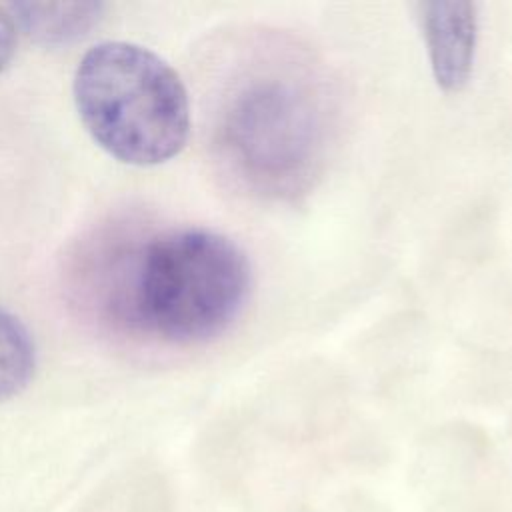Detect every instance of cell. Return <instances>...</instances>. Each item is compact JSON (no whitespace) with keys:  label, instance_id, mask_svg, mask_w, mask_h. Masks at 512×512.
I'll return each mask as SVG.
<instances>
[{"label":"cell","instance_id":"6da1fadb","mask_svg":"<svg viewBox=\"0 0 512 512\" xmlns=\"http://www.w3.org/2000/svg\"><path fill=\"white\" fill-rule=\"evenodd\" d=\"M336 134V98L316 58L278 36H256L224 94L216 142L254 194L294 198L320 176Z\"/></svg>","mask_w":512,"mask_h":512},{"label":"cell","instance_id":"7a4b0ae2","mask_svg":"<svg viewBox=\"0 0 512 512\" xmlns=\"http://www.w3.org/2000/svg\"><path fill=\"white\" fill-rule=\"evenodd\" d=\"M252 288L244 250L208 228H174L150 238L128 264L122 310L156 338L194 346L224 334Z\"/></svg>","mask_w":512,"mask_h":512},{"label":"cell","instance_id":"3957f363","mask_svg":"<svg viewBox=\"0 0 512 512\" xmlns=\"http://www.w3.org/2000/svg\"><path fill=\"white\" fill-rule=\"evenodd\" d=\"M72 94L92 140L112 158L156 166L178 156L192 128L180 74L146 46L106 40L78 62Z\"/></svg>","mask_w":512,"mask_h":512},{"label":"cell","instance_id":"277c9868","mask_svg":"<svg viewBox=\"0 0 512 512\" xmlns=\"http://www.w3.org/2000/svg\"><path fill=\"white\" fill-rule=\"evenodd\" d=\"M416 10L438 88L460 92L474 70L478 6L474 2H424Z\"/></svg>","mask_w":512,"mask_h":512},{"label":"cell","instance_id":"5b68a950","mask_svg":"<svg viewBox=\"0 0 512 512\" xmlns=\"http://www.w3.org/2000/svg\"><path fill=\"white\" fill-rule=\"evenodd\" d=\"M20 30L40 44H70L102 18L100 2H16L6 6Z\"/></svg>","mask_w":512,"mask_h":512},{"label":"cell","instance_id":"8992f818","mask_svg":"<svg viewBox=\"0 0 512 512\" xmlns=\"http://www.w3.org/2000/svg\"><path fill=\"white\" fill-rule=\"evenodd\" d=\"M36 346L28 328L0 306V402L18 396L34 378Z\"/></svg>","mask_w":512,"mask_h":512},{"label":"cell","instance_id":"52a82bcc","mask_svg":"<svg viewBox=\"0 0 512 512\" xmlns=\"http://www.w3.org/2000/svg\"><path fill=\"white\" fill-rule=\"evenodd\" d=\"M18 26L6 6H0V72L8 66L16 52Z\"/></svg>","mask_w":512,"mask_h":512}]
</instances>
